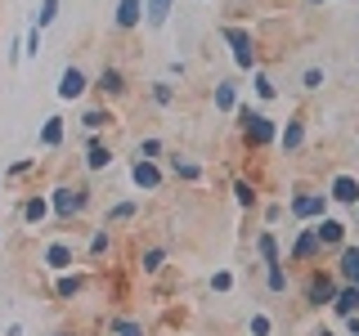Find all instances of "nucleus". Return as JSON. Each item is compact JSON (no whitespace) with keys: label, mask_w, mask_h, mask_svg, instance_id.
<instances>
[{"label":"nucleus","mask_w":359,"mask_h":336,"mask_svg":"<svg viewBox=\"0 0 359 336\" xmlns=\"http://www.w3.org/2000/svg\"><path fill=\"white\" fill-rule=\"evenodd\" d=\"M76 291H81V278L76 274H59V283H54V296H63V300H72Z\"/></svg>","instance_id":"cd10ccee"},{"label":"nucleus","mask_w":359,"mask_h":336,"mask_svg":"<svg viewBox=\"0 0 359 336\" xmlns=\"http://www.w3.org/2000/svg\"><path fill=\"white\" fill-rule=\"evenodd\" d=\"M144 22V0H117V9H112V27L117 31H135Z\"/></svg>","instance_id":"1a4fd4ad"},{"label":"nucleus","mask_w":359,"mask_h":336,"mask_svg":"<svg viewBox=\"0 0 359 336\" xmlns=\"http://www.w3.org/2000/svg\"><path fill=\"white\" fill-rule=\"evenodd\" d=\"M130 179L144 188V193H157V188H162V171H157V162H144V157L130 162Z\"/></svg>","instance_id":"9d476101"},{"label":"nucleus","mask_w":359,"mask_h":336,"mask_svg":"<svg viewBox=\"0 0 359 336\" xmlns=\"http://www.w3.org/2000/svg\"><path fill=\"white\" fill-rule=\"evenodd\" d=\"M162 265H166V251H162V246H149V251H144L140 255V269H144V274H162Z\"/></svg>","instance_id":"393cba45"},{"label":"nucleus","mask_w":359,"mask_h":336,"mask_svg":"<svg viewBox=\"0 0 359 336\" xmlns=\"http://www.w3.org/2000/svg\"><path fill=\"white\" fill-rule=\"evenodd\" d=\"M233 197H238L243 211H252V206H256V184H247V179H233Z\"/></svg>","instance_id":"bb28decb"},{"label":"nucleus","mask_w":359,"mask_h":336,"mask_svg":"<svg viewBox=\"0 0 359 336\" xmlns=\"http://www.w3.org/2000/svg\"><path fill=\"white\" fill-rule=\"evenodd\" d=\"M112 251V229H95V238H90V255H104Z\"/></svg>","instance_id":"f704fd0d"},{"label":"nucleus","mask_w":359,"mask_h":336,"mask_svg":"<svg viewBox=\"0 0 359 336\" xmlns=\"http://www.w3.org/2000/svg\"><path fill=\"white\" fill-rule=\"evenodd\" d=\"M278 216H283V206H278V202H269V206H265V224H278Z\"/></svg>","instance_id":"ea45409f"},{"label":"nucleus","mask_w":359,"mask_h":336,"mask_svg":"<svg viewBox=\"0 0 359 336\" xmlns=\"http://www.w3.org/2000/svg\"><path fill=\"white\" fill-rule=\"evenodd\" d=\"M314 336H337V332H332V328H319V332H314Z\"/></svg>","instance_id":"37998d69"},{"label":"nucleus","mask_w":359,"mask_h":336,"mask_svg":"<svg viewBox=\"0 0 359 336\" xmlns=\"http://www.w3.org/2000/svg\"><path fill=\"white\" fill-rule=\"evenodd\" d=\"M265 287H269V291H287V274H283V265L265 269Z\"/></svg>","instance_id":"c9c22d12"},{"label":"nucleus","mask_w":359,"mask_h":336,"mask_svg":"<svg viewBox=\"0 0 359 336\" xmlns=\"http://www.w3.org/2000/svg\"><path fill=\"white\" fill-rule=\"evenodd\" d=\"M63 134H67L63 117H45V126H41V148H59Z\"/></svg>","instance_id":"6ab92c4d"},{"label":"nucleus","mask_w":359,"mask_h":336,"mask_svg":"<svg viewBox=\"0 0 359 336\" xmlns=\"http://www.w3.org/2000/svg\"><path fill=\"white\" fill-rule=\"evenodd\" d=\"M135 157H144V162L162 157V139H153V134H149V139H140V144H135Z\"/></svg>","instance_id":"2f4dec72"},{"label":"nucleus","mask_w":359,"mask_h":336,"mask_svg":"<svg viewBox=\"0 0 359 336\" xmlns=\"http://www.w3.org/2000/svg\"><path fill=\"white\" fill-rule=\"evenodd\" d=\"M153 104L157 108H171L175 104V85L171 81H153Z\"/></svg>","instance_id":"7c9ffc66"},{"label":"nucleus","mask_w":359,"mask_h":336,"mask_svg":"<svg viewBox=\"0 0 359 336\" xmlns=\"http://www.w3.org/2000/svg\"><path fill=\"white\" fill-rule=\"evenodd\" d=\"M112 121H117V117H112V112H108V108H90V112H86V117H81V126H86L90 134H99V130H108V126H112Z\"/></svg>","instance_id":"5701e85b"},{"label":"nucleus","mask_w":359,"mask_h":336,"mask_svg":"<svg viewBox=\"0 0 359 336\" xmlns=\"http://www.w3.org/2000/svg\"><path fill=\"white\" fill-rule=\"evenodd\" d=\"M45 216H50V197H27V202H22V220H27L32 229H36Z\"/></svg>","instance_id":"4be33fe9"},{"label":"nucleus","mask_w":359,"mask_h":336,"mask_svg":"<svg viewBox=\"0 0 359 336\" xmlns=\"http://www.w3.org/2000/svg\"><path fill=\"white\" fill-rule=\"evenodd\" d=\"M328 193H310V188H301V193H292V202H287V211L297 216L301 224H319L323 216H328Z\"/></svg>","instance_id":"39448f33"},{"label":"nucleus","mask_w":359,"mask_h":336,"mask_svg":"<svg viewBox=\"0 0 359 336\" xmlns=\"http://www.w3.org/2000/svg\"><path fill=\"white\" fill-rule=\"evenodd\" d=\"M171 5L175 0H144V22L157 31V27H166V18H171Z\"/></svg>","instance_id":"a211bd4d"},{"label":"nucleus","mask_w":359,"mask_h":336,"mask_svg":"<svg viewBox=\"0 0 359 336\" xmlns=\"http://www.w3.org/2000/svg\"><path fill=\"white\" fill-rule=\"evenodd\" d=\"M90 206V188L86 184H59V188H54V193H50V211H54V216H59V220H72V216H81V211Z\"/></svg>","instance_id":"7ed1b4c3"},{"label":"nucleus","mask_w":359,"mask_h":336,"mask_svg":"<svg viewBox=\"0 0 359 336\" xmlns=\"http://www.w3.org/2000/svg\"><path fill=\"white\" fill-rule=\"evenodd\" d=\"M328 202H337V206H359V179L351 171H337L332 184H328Z\"/></svg>","instance_id":"423d86ee"},{"label":"nucleus","mask_w":359,"mask_h":336,"mask_svg":"<svg viewBox=\"0 0 359 336\" xmlns=\"http://www.w3.org/2000/svg\"><path fill=\"white\" fill-rule=\"evenodd\" d=\"M171 171H175V179H189V184H198V179H202V166L198 162H184V157H171Z\"/></svg>","instance_id":"b1692460"},{"label":"nucleus","mask_w":359,"mask_h":336,"mask_svg":"<svg viewBox=\"0 0 359 336\" xmlns=\"http://www.w3.org/2000/svg\"><path fill=\"white\" fill-rule=\"evenodd\" d=\"M252 90H256V94H261V99H274V94H278V90H274V81H269V76L261 72V67H256V72H252Z\"/></svg>","instance_id":"72a5a7b5"},{"label":"nucleus","mask_w":359,"mask_h":336,"mask_svg":"<svg viewBox=\"0 0 359 336\" xmlns=\"http://www.w3.org/2000/svg\"><path fill=\"white\" fill-rule=\"evenodd\" d=\"M328 309L337 314V318H355V314H359V287H355V283H341Z\"/></svg>","instance_id":"f8f14e48"},{"label":"nucleus","mask_w":359,"mask_h":336,"mask_svg":"<svg viewBox=\"0 0 359 336\" xmlns=\"http://www.w3.org/2000/svg\"><path fill=\"white\" fill-rule=\"evenodd\" d=\"M108 332L112 336H144V323H135V318H108Z\"/></svg>","instance_id":"a878e982"},{"label":"nucleus","mask_w":359,"mask_h":336,"mask_svg":"<svg viewBox=\"0 0 359 336\" xmlns=\"http://www.w3.org/2000/svg\"><path fill=\"white\" fill-rule=\"evenodd\" d=\"M301 85H306L310 94H314V90H323V67H306V76H301Z\"/></svg>","instance_id":"e433bc0d"},{"label":"nucleus","mask_w":359,"mask_h":336,"mask_svg":"<svg viewBox=\"0 0 359 336\" xmlns=\"http://www.w3.org/2000/svg\"><path fill=\"white\" fill-rule=\"evenodd\" d=\"M256 251H261V260H265V269H274V265H283V255H278V238L274 233H261V238H256Z\"/></svg>","instance_id":"aec40b11"},{"label":"nucleus","mask_w":359,"mask_h":336,"mask_svg":"<svg viewBox=\"0 0 359 336\" xmlns=\"http://www.w3.org/2000/svg\"><path fill=\"white\" fill-rule=\"evenodd\" d=\"M346 233H351V224H346V220H332V216H323L319 224H314V238H319L323 251H341V246H346Z\"/></svg>","instance_id":"0eeeda50"},{"label":"nucleus","mask_w":359,"mask_h":336,"mask_svg":"<svg viewBox=\"0 0 359 336\" xmlns=\"http://www.w3.org/2000/svg\"><path fill=\"white\" fill-rule=\"evenodd\" d=\"M216 112H238V85H233V81L216 85Z\"/></svg>","instance_id":"412c9836"},{"label":"nucleus","mask_w":359,"mask_h":336,"mask_svg":"<svg viewBox=\"0 0 359 336\" xmlns=\"http://www.w3.org/2000/svg\"><path fill=\"white\" fill-rule=\"evenodd\" d=\"M135 220V202H117V206L108 211V220H104V229H112V224H126Z\"/></svg>","instance_id":"c85d7f7f"},{"label":"nucleus","mask_w":359,"mask_h":336,"mask_svg":"<svg viewBox=\"0 0 359 336\" xmlns=\"http://www.w3.org/2000/svg\"><path fill=\"white\" fill-rule=\"evenodd\" d=\"M355 216H359V206H355Z\"/></svg>","instance_id":"49530a36"},{"label":"nucleus","mask_w":359,"mask_h":336,"mask_svg":"<svg viewBox=\"0 0 359 336\" xmlns=\"http://www.w3.org/2000/svg\"><path fill=\"white\" fill-rule=\"evenodd\" d=\"M238 126H243V139L252 144V148H269V144H278V126L265 117V112H256V108H238Z\"/></svg>","instance_id":"f257e3e1"},{"label":"nucleus","mask_w":359,"mask_h":336,"mask_svg":"<svg viewBox=\"0 0 359 336\" xmlns=\"http://www.w3.org/2000/svg\"><path fill=\"white\" fill-rule=\"evenodd\" d=\"M220 36L229 41L233 63H238L243 72H256V63H261V59H256V41H252V31H247V27H233V22H224V27H220Z\"/></svg>","instance_id":"20e7f679"},{"label":"nucleus","mask_w":359,"mask_h":336,"mask_svg":"<svg viewBox=\"0 0 359 336\" xmlns=\"http://www.w3.org/2000/svg\"><path fill=\"white\" fill-rule=\"evenodd\" d=\"M247 332H252V336H269V332H274V318H269V314H252V318H247Z\"/></svg>","instance_id":"473e14b6"},{"label":"nucleus","mask_w":359,"mask_h":336,"mask_svg":"<svg viewBox=\"0 0 359 336\" xmlns=\"http://www.w3.org/2000/svg\"><path fill=\"white\" fill-rule=\"evenodd\" d=\"M41 260L54 269V274H67V269H72V242H50L41 251Z\"/></svg>","instance_id":"dca6fc26"},{"label":"nucleus","mask_w":359,"mask_h":336,"mask_svg":"<svg viewBox=\"0 0 359 336\" xmlns=\"http://www.w3.org/2000/svg\"><path fill=\"white\" fill-rule=\"evenodd\" d=\"M86 90H90V76L81 72V67L67 63V67H63V76H59V99H81Z\"/></svg>","instance_id":"9b49d317"},{"label":"nucleus","mask_w":359,"mask_h":336,"mask_svg":"<svg viewBox=\"0 0 359 336\" xmlns=\"http://www.w3.org/2000/svg\"><path fill=\"white\" fill-rule=\"evenodd\" d=\"M112 166V148L99 134H90V153H86V171H108Z\"/></svg>","instance_id":"f3484780"},{"label":"nucleus","mask_w":359,"mask_h":336,"mask_svg":"<svg viewBox=\"0 0 359 336\" xmlns=\"http://www.w3.org/2000/svg\"><path fill=\"white\" fill-rule=\"evenodd\" d=\"M337 278L359 287V246H355V242H346L341 251H337Z\"/></svg>","instance_id":"4468645a"},{"label":"nucleus","mask_w":359,"mask_h":336,"mask_svg":"<svg viewBox=\"0 0 359 336\" xmlns=\"http://www.w3.org/2000/svg\"><path fill=\"white\" fill-rule=\"evenodd\" d=\"M337 287H341V278L314 265V269H310V278H306V287H301V296H306V305H310V309H323V305H332Z\"/></svg>","instance_id":"f03ea898"},{"label":"nucleus","mask_w":359,"mask_h":336,"mask_svg":"<svg viewBox=\"0 0 359 336\" xmlns=\"http://www.w3.org/2000/svg\"><path fill=\"white\" fill-rule=\"evenodd\" d=\"M5 336H22V328H18V323H14V328H9V332H5Z\"/></svg>","instance_id":"79ce46f5"},{"label":"nucleus","mask_w":359,"mask_h":336,"mask_svg":"<svg viewBox=\"0 0 359 336\" xmlns=\"http://www.w3.org/2000/svg\"><path fill=\"white\" fill-rule=\"evenodd\" d=\"M27 171H32V157H22V162L9 166V175H27Z\"/></svg>","instance_id":"a19ab883"},{"label":"nucleus","mask_w":359,"mask_h":336,"mask_svg":"<svg viewBox=\"0 0 359 336\" xmlns=\"http://www.w3.org/2000/svg\"><path fill=\"white\" fill-rule=\"evenodd\" d=\"M90 85H95L99 94H108V99H121V94H126V76H121V67H104V72H99Z\"/></svg>","instance_id":"2eb2a0df"},{"label":"nucleus","mask_w":359,"mask_h":336,"mask_svg":"<svg viewBox=\"0 0 359 336\" xmlns=\"http://www.w3.org/2000/svg\"><path fill=\"white\" fill-rule=\"evenodd\" d=\"M310 5H328V0H310Z\"/></svg>","instance_id":"c03bdc74"},{"label":"nucleus","mask_w":359,"mask_h":336,"mask_svg":"<svg viewBox=\"0 0 359 336\" xmlns=\"http://www.w3.org/2000/svg\"><path fill=\"white\" fill-rule=\"evenodd\" d=\"M229 287H233V274H229V269H220V274L211 278V291H229Z\"/></svg>","instance_id":"58836bf2"},{"label":"nucleus","mask_w":359,"mask_h":336,"mask_svg":"<svg viewBox=\"0 0 359 336\" xmlns=\"http://www.w3.org/2000/svg\"><path fill=\"white\" fill-rule=\"evenodd\" d=\"M59 5H63V0H41V9H36V27H41V31L50 27L54 18H59Z\"/></svg>","instance_id":"c756f323"},{"label":"nucleus","mask_w":359,"mask_h":336,"mask_svg":"<svg viewBox=\"0 0 359 336\" xmlns=\"http://www.w3.org/2000/svg\"><path fill=\"white\" fill-rule=\"evenodd\" d=\"M278 148H283L287 157L306 148V121H301V117H287V126L278 130Z\"/></svg>","instance_id":"ddd939ff"},{"label":"nucleus","mask_w":359,"mask_h":336,"mask_svg":"<svg viewBox=\"0 0 359 336\" xmlns=\"http://www.w3.org/2000/svg\"><path fill=\"white\" fill-rule=\"evenodd\" d=\"M319 255H323V246H319L314 224H310V229L297 233V242H292V251H287V265H310V260H319Z\"/></svg>","instance_id":"6e6552de"},{"label":"nucleus","mask_w":359,"mask_h":336,"mask_svg":"<svg viewBox=\"0 0 359 336\" xmlns=\"http://www.w3.org/2000/svg\"><path fill=\"white\" fill-rule=\"evenodd\" d=\"M355 336H359V332H355Z\"/></svg>","instance_id":"de8ad7c7"},{"label":"nucleus","mask_w":359,"mask_h":336,"mask_svg":"<svg viewBox=\"0 0 359 336\" xmlns=\"http://www.w3.org/2000/svg\"><path fill=\"white\" fill-rule=\"evenodd\" d=\"M54 336H72V332H54Z\"/></svg>","instance_id":"a18cd8bd"},{"label":"nucleus","mask_w":359,"mask_h":336,"mask_svg":"<svg viewBox=\"0 0 359 336\" xmlns=\"http://www.w3.org/2000/svg\"><path fill=\"white\" fill-rule=\"evenodd\" d=\"M22 54H27V59H36V54H41V27L27 31V41H22Z\"/></svg>","instance_id":"4c0bfd02"}]
</instances>
